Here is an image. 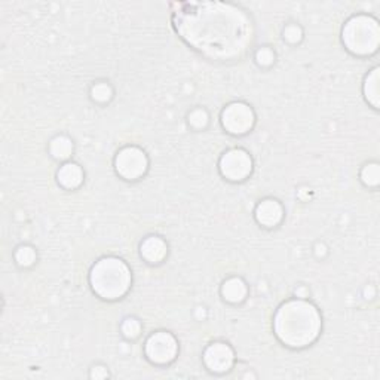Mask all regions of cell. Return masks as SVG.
Returning a JSON list of instances; mask_svg holds the SVG:
<instances>
[{
	"mask_svg": "<svg viewBox=\"0 0 380 380\" xmlns=\"http://www.w3.org/2000/svg\"><path fill=\"white\" fill-rule=\"evenodd\" d=\"M177 8L173 15L177 33L208 58H239L252 42L250 16L237 6L205 2Z\"/></svg>",
	"mask_w": 380,
	"mask_h": 380,
	"instance_id": "1",
	"label": "cell"
},
{
	"mask_svg": "<svg viewBox=\"0 0 380 380\" xmlns=\"http://www.w3.org/2000/svg\"><path fill=\"white\" fill-rule=\"evenodd\" d=\"M322 329L321 313L316 307L300 298L279 306L274 318L276 337L285 346L305 348L318 339Z\"/></svg>",
	"mask_w": 380,
	"mask_h": 380,
	"instance_id": "2",
	"label": "cell"
},
{
	"mask_svg": "<svg viewBox=\"0 0 380 380\" xmlns=\"http://www.w3.org/2000/svg\"><path fill=\"white\" fill-rule=\"evenodd\" d=\"M89 283L97 296L104 300H116L123 297L131 288V269L122 259L104 257L93 266Z\"/></svg>",
	"mask_w": 380,
	"mask_h": 380,
	"instance_id": "3",
	"label": "cell"
},
{
	"mask_svg": "<svg viewBox=\"0 0 380 380\" xmlns=\"http://www.w3.org/2000/svg\"><path fill=\"white\" fill-rule=\"evenodd\" d=\"M342 40L355 56H372L379 49L380 29L373 16L355 15L343 27Z\"/></svg>",
	"mask_w": 380,
	"mask_h": 380,
	"instance_id": "4",
	"label": "cell"
},
{
	"mask_svg": "<svg viewBox=\"0 0 380 380\" xmlns=\"http://www.w3.org/2000/svg\"><path fill=\"white\" fill-rule=\"evenodd\" d=\"M144 354L150 363L167 366L173 363L178 354V342L171 333L156 331L147 337L146 345H144Z\"/></svg>",
	"mask_w": 380,
	"mask_h": 380,
	"instance_id": "5",
	"label": "cell"
},
{
	"mask_svg": "<svg viewBox=\"0 0 380 380\" xmlns=\"http://www.w3.org/2000/svg\"><path fill=\"white\" fill-rule=\"evenodd\" d=\"M147 155L137 146H126L117 152L115 158V169L125 180H139L147 173Z\"/></svg>",
	"mask_w": 380,
	"mask_h": 380,
	"instance_id": "6",
	"label": "cell"
},
{
	"mask_svg": "<svg viewBox=\"0 0 380 380\" xmlns=\"http://www.w3.org/2000/svg\"><path fill=\"white\" fill-rule=\"evenodd\" d=\"M256 122V115L246 103H230L222 112L223 128L232 135H244L252 130Z\"/></svg>",
	"mask_w": 380,
	"mask_h": 380,
	"instance_id": "7",
	"label": "cell"
},
{
	"mask_svg": "<svg viewBox=\"0 0 380 380\" xmlns=\"http://www.w3.org/2000/svg\"><path fill=\"white\" fill-rule=\"evenodd\" d=\"M220 173L230 182H242L252 171V159L244 149H230L220 158Z\"/></svg>",
	"mask_w": 380,
	"mask_h": 380,
	"instance_id": "8",
	"label": "cell"
},
{
	"mask_svg": "<svg viewBox=\"0 0 380 380\" xmlns=\"http://www.w3.org/2000/svg\"><path fill=\"white\" fill-rule=\"evenodd\" d=\"M204 364L213 373L223 375L233 367L235 364V352L223 342H214L204 351Z\"/></svg>",
	"mask_w": 380,
	"mask_h": 380,
	"instance_id": "9",
	"label": "cell"
},
{
	"mask_svg": "<svg viewBox=\"0 0 380 380\" xmlns=\"http://www.w3.org/2000/svg\"><path fill=\"white\" fill-rule=\"evenodd\" d=\"M256 220L265 228H275L284 219V206L276 199H265L256 206Z\"/></svg>",
	"mask_w": 380,
	"mask_h": 380,
	"instance_id": "10",
	"label": "cell"
},
{
	"mask_svg": "<svg viewBox=\"0 0 380 380\" xmlns=\"http://www.w3.org/2000/svg\"><path fill=\"white\" fill-rule=\"evenodd\" d=\"M141 257L152 265L161 263L168 254L167 242L159 237H147L140 246Z\"/></svg>",
	"mask_w": 380,
	"mask_h": 380,
	"instance_id": "11",
	"label": "cell"
},
{
	"mask_svg": "<svg viewBox=\"0 0 380 380\" xmlns=\"http://www.w3.org/2000/svg\"><path fill=\"white\" fill-rule=\"evenodd\" d=\"M57 180L60 186L67 190H75L84 183V169L75 162H66L64 165L60 167Z\"/></svg>",
	"mask_w": 380,
	"mask_h": 380,
	"instance_id": "12",
	"label": "cell"
},
{
	"mask_svg": "<svg viewBox=\"0 0 380 380\" xmlns=\"http://www.w3.org/2000/svg\"><path fill=\"white\" fill-rule=\"evenodd\" d=\"M247 284L244 283V279L238 276L226 279L224 284L222 285V296L224 297V300H228L229 303H241L244 298L247 297Z\"/></svg>",
	"mask_w": 380,
	"mask_h": 380,
	"instance_id": "13",
	"label": "cell"
},
{
	"mask_svg": "<svg viewBox=\"0 0 380 380\" xmlns=\"http://www.w3.org/2000/svg\"><path fill=\"white\" fill-rule=\"evenodd\" d=\"M73 141H71L66 135H57L56 139L51 140L49 144V153L51 155L60 159V161H66L71 156V153H73Z\"/></svg>",
	"mask_w": 380,
	"mask_h": 380,
	"instance_id": "14",
	"label": "cell"
},
{
	"mask_svg": "<svg viewBox=\"0 0 380 380\" xmlns=\"http://www.w3.org/2000/svg\"><path fill=\"white\" fill-rule=\"evenodd\" d=\"M364 95L375 108H379V67H375L364 80Z\"/></svg>",
	"mask_w": 380,
	"mask_h": 380,
	"instance_id": "15",
	"label": "cell"
},
{
	"mask_svg": "<svg viewBox=\"0 0 380 380\" xmlns=\"http://www.w3.org/2000/svg\"><path fill=\"white\" fill-rule=\"evenodd\" d=\"M36 259H38V254H36V250L30 246H21L15 251V261L21 268H29L34 265Z\"/></svg>",
	"mask_w": 380,
	"mask_h": 380,
	"instance_id": "16",
	"label": "cell"
},
{
	"mask_svg": "<svg viewBox=\"0 0 380 380\" xmlns=\"http://www.w3.org/2000/svg\"><path fill=\"white\" fill-rule=\"evenodd\" d=\"M361 182H363L368 187H376L380 182L379 164L372 162V164L364 165V168L361 169Z\"/></svg>",
	"mask_w": 380,
	"mask_h": 380,
	"instance_id": "17",
	"label": "cell"
},
{
	"mask_svg": "<svg viewBox=\"0 0 380 380\" xmlns=\"http://www.w3.org/2000/svg\"><path fill=\"white\" fill-rule=\"evenodd\" d=\"M91 97L97 103H107L113 97V89L106 82H98L91 88Z\"/></svg>",
	"mask_w": 380,
	"mask_h": 380,
	"instance_id": "18",
	"label": "cell"
},
{
	"mask_svg": "<svg viewBox=\"0 0 380 380\" xmlns=\"http://www.w3.org/2000/svg\"><path fill=\"white\" fill-rule=\"evenodd\" d=\"M208 122H210V116H208L205 108H195V110L189 113V123L195 130L206 128Z\"/></svg>",
	"mask_w": 380,
	"mask_h": 380,
	"instance_id": "19",
	"label": "cell"
},
{
	"mask_svg": "<svg viewBox=\"0 0 380 380\" xmlns=\"http://www.w3.org/2000/svg\"><path fill=\"white\" fill-rule=\"evenodd\" d=\"M121 330L126 339H137L141 333V324L135 318H126L121 325Z\"/></svg>",
	"mask_w": 380,
	"mask_h": 380,
	"instance_id": "20",
	"label": "cell"
},
{
	"mask_svg": "<svg viewBox=\"0 0 380 380\" xmlns=\"http://www.w3.org/2000/svg\"><path fill=\"white\" fill-rule=\"evenodd\" d=\"M275 52L270 49L269 47H263V48H259L256 51V61H257V64L261 66V67H269V66H272L274 64V61H275Z\"/></svg>",
	"mask_w": 380,
	"mask_h": 380,
	"instance_id": "21",
	"label": "cell"
},
{
	"mask_svg": "<svg viewBox=\"0 0 380 380\" xmlns=\"http://www.w3.org/2000/svg\"><path fill=\"white\" fill-rule=\"evenodd\" d=\"M303 38V32L297 24H289L284 29V39L289 43L300 42Z\"/></svg>",
	"mask_w": 380,
	"mask_h": 380,
	"instance_id": "22",
	"label": "cell"
},
{
	"mask_svg": "<svg viewBox=\"0 0 380 380\" xmlns=\"http://www.w3.org/2000/svg\"><path fill=\"white\" fill-rule=\"evenodd\" d=\"M89 377L91 379H107L110 377V373H108L107 367L104 366H94L89 372Z\"/></svg>",
	"mask_w": 380,
	"mask_h": 380,
	"instance_id": "23",
	"label": "cell"
}]
</instances>
